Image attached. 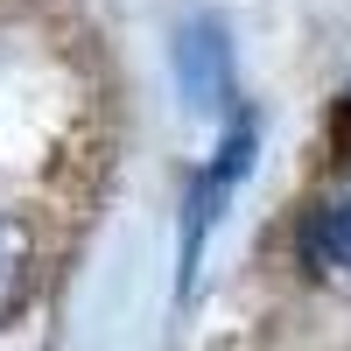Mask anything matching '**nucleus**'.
<instances>
[{"label":"nucleus","instance_id":"2","mask_svg":"<svg viewBox=\"0 0 351 351\" xmlns=\"http://www.w3.org/2000/svg\"><path fill=\"white\" fill-rule=\"evenodd\" d=\"M176 77H183V99L197 112L225 106V36H218V21H190L176 36Z\"/></svg>","mask_w":351,"mask_h":351},{"label":"nucleus","instance_id":"4","mask_svg":"<svg viewBox=\"0 0 351 351\" xmlns=\"http://www.w3.org/2000/svg\"><path fill=\"white\" fill-rule=\"evenodd\" d=\"M21 267H28V239L14 218H0V316H8V302L21 295Z\"/></svg>","mask_w":351,"mask_h":351},{"label":"nucleus","instance_id":"3","mask_svg":"<svg viewBox=\"0 0 351 351\" xmlns=\"http://www.w3.org/2000/svg\"><path fill=\"white\" fill-rule=\"evenodd\" d=\"M302 253H309L324 274H351V204H324V211L309 218Z\"/></svg>","mask_w":351,"mask_h":351},{"label":"nucleus","instance_id":"5","mask_svg":"<svg viewBox=\"0 0 351 351\" xmlns=\"http://www.w3.org/2000/svg\"><path fill=\"white\" fill-rule=\"evenodd\" d=\"M330 148L351 162V92H344V99H337V112H330Z\"/></svg>","mask_w":351,"mask_h":351},{"label":"nucleus","instance_id":"1","mask_svg":"<svg viewBox=\"0 0 351 351\" xmlns=\"http://www.w3.org/2000/svg\"><path fill=\"white\" fill-rule=\"evenodd\" d=\"M253 169V127L239 120L232 127V141L218 148V162H211V176L197 183V197H190V232H183V281H190V267H197V253H204V232H211V218H218V204L239 190V176Z\"/></svg>","mask_w":351,"mask_h":351}]
</instances>
